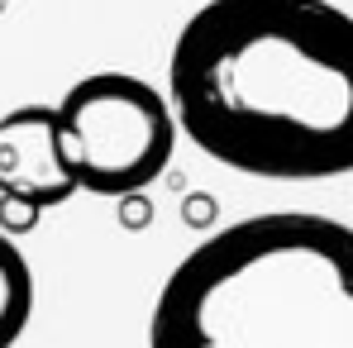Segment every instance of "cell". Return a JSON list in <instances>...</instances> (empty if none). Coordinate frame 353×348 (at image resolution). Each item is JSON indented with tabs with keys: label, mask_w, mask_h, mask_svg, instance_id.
Instances as JSON below:
<instances>
[{
	"label": "cell",
	"mask_w": 353,
	"mask_h": 348,
	"mask_svg": "<svg viewBox=\"0 0 353 348\" xmlns=\"http://www.w3.org/2000/svg\"><path fill=\"white\" fill-rule=\"evenodd\" d=\"M34 315V272L19 243L0 229V348H14Z\"/></svg>",
	"instance_id": "5b68a950"
},
{
	"label": "cell",
	"mask_w": 353,
	"mask_h": 348,
	"mask_svg": "<svg viewBox=\"0 0 353 348\" xmlns=\"http://www.w3.org/2000/svg\"><path fill=\"white\" fill-rule=\"evenodd\" d=\"M148 348H353V229L305 210L215 229L163 282Z\"/></svg>",
	"instance_id": "7a4b0ae2"
},
{
	"label": "cell",
	"mask_w": 353,
	"mask_h": 348,
	"mask_svg": "<svg viewBox=\"0 0 353 348\" xmlns=\"http://www.w3.org/2000/svg\"><path fill=\"white\" fill-rule=\"evenodd\" d=\"M0 196L48 210L77 196L53 105H19L0 119Z\"/></svg>",
	"instance_id": "277c9868"
},
{
	"label": "cell",
	"mask_w": 353,
	"mask_h": 348,
	"mask_svg": "<svg viewBox=\"0 0 353 348\" xmlns=\"http://www.w3.org/2000/svg\"><path fill=\"white\" fill-rule=\"evenodd\" d=\"M58 139L77 191L134 196L168 172L176 148L172 105L158 86L129 72H91L67 86L58 105Z\"/></svg>",
	"instance_id": "3957f363"
},
{
	"label": "cell",
	"mask_w": 353,
	"mask_h": 348,
	"mask_svg": "<svg viewBox=\"0 0 353 348\" xmlns=\"http://www.w3.org/2000/svg\"><path fill=\"white\" fill-rule=\"evenodd\" d=\"M0 10H5V0H0Z\"/></svg>",
	"instance_id": "8992f818"
},
{
	"label": "cell",
	"mask_w": 353,
	"mask_h": 348,
	"mask_svg": "<svg viewBox=\"0 0 353 348\" xmlns=\"http://www.w3.org/2000/svg\"><path fill=\"white\" fill-rule=\"evenodd\" d=\"M176 129L263 181L353 172V14L330 0H205L168 58Z\"/></svg>",
	"instance_id": "6da1fadb"
}]
</instances>
